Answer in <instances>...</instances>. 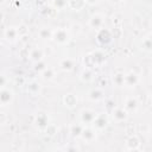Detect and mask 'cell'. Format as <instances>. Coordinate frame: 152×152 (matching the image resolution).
I'll return each mask as SVG.
<instances>
[{"label": "cell", "instance_id": "1", "mask_svg": "<svg viewBox=\"0 0 152 152\" xmlns=\"http://www.w3.org/2000/svg\"><path fill=\"white\" fill-rule=\"evenodd\" d=\"M52 39L56 43H58L61 45H64V44H66L69 42L70 33H69V31L66 28H62L61 27V28H57V30L52 31Z\"/></svg>", "mask_w": 152, "mask_h": 152}, {"label": "cell", "instance_id": "2", "mask_svg": "<svg viewBox=\"0 0 152 152\" xmlns=\"http://www.w3.org/2000/svg\"><path fill=\"white\" fill-rule=\"evenodd\" d=\"M80 138H82L86 142H93L95 139H96V129L91 126H86L83 127V131L80 135Z\"/></svg>", "mask_w": 152, "mask_h": 152}, {"label": "cell", "instance_id": "3", "mask_svg": "<svg viewBox=\"0 0 152 152\" xmlns=\"http://www.w3.org/2000/svg\"><path fill=\"white\" fill-rule=\"evenodd\" d=\"M13 101V91L6 87H0V106H7Z\"/></svg>", "mask_w": 152, "mask_h": 152}, {"label": "cell", "instance_id": "4", "mask_svg": "<svg viewBox=\"0 0 152 152\" xmlns=\"http://www.w3.org/2000/svg\"><path fill=\"white\" fill-rule=\"evenodd\" d=\"M107 125H108L107 115L106 114H96V116H95V119L90 126L94 127L96 131H102L107 127Z\"/></svg>", "mask_w": 152, "mask_h": 152}, {"label": "cell", "instance_id": "5", "mask_svg": "<svg viewBox=\"0 0 152 152\" xmlns=\"http://www.w3.org/2000/svg\"><path fill=\"white\" fill-rule=\"evenodd\" d=\"M95 116H96V113L94 110H91V109H83L80 113V120L86 126H90L93 124Z\"/></svg>", "mask_w": 152, "mask_h": 152}, {"label": "cell", "instance_id": "6", "mask_svg": "<svg viewBox=\"0 0 152 152\" xmlns=\"http://www.w3.org/2000/svg\"><path fill=\"white\" fill-rule=\"evenodd\" d=\"M112 118L116 122H122L128 118V112L124 107H116L112 112Z\"/></svg>", "mask_w": 152, "mask_h": 152}, {"label": "cell", "instance_id": "7", "mask_svg": "<svg viewBox=\"0 0 152 152\" xmlns=\"http://www.w3.org/2000/svg\"><path fill=\"white\" fill-rule=\"evenodd\" d=\"M104 23V17L102 14H94L90 19H89V26L93 28H102V25Z\"/></svg>", "mask_w": 152, "mask_h": 152}, {"label": "cell", "instance_id": "8", "mask_svg": "<svg viewBox=\"0 0 152 152\" xmlns=\"http://www.w3.org/2000/svg\"><path fill=\"white\" fill-rule=\"evenodd\" d=\"M140 145H141V142L137 135L129 137L128 140L126 141V148L128 151H138V150H140Z\"/></svg>", "mask_w": 152, "mask_h": 152}, {"label": "cell", "instance_id": "9", "mask_svg": "<svg viewBox=\"0 0 152 152\" xmlns=\"http://www.w3.org/2000/svg\"><path fill=\"white\" fill-rule=\"evenodd\" d=\"M138 82H139V76L133 71H131L124 76V84H126L127 87H134Z\"/></svg>", "mask_w": 152, "mask_h": 152}, {"label": "cell", "instance_id": "10", "mask_svg": "<svg viewBox=\"0 0 152 152\" xmlns=\"http://www.w3.org/2000/svg\"><path fill=\"white\" fill-rule=\"evenodd\" d=\"M5 37H6L8 40H11V42L17 40V39L20 37L19 27H14V26L7 27V28H6V31H5Z\"/></svg>", "mask_w": 152, "mask_h": 152}, {"label": "cell", "instance_id": "11", "mask_svg": "<svg viewBox=\"0 0 152 152\" xmlns=\"http://www.w3.org/2000/svg\"><path fill=\"white\" fill-rule=\"evenodd\" d=\"M138 106H139V102L135 97L131 96V97H127L126 101H125V106L124 108L129 113V112H135L138 109Z\"/></svg>", "mask_w": 152, "mask_h": 152}, {"label": "cell", "instance_id": "12", "mask_svg": "<svg viewBox=\"0 0 152 152\" xmlns=\"http://www.w3.org/2000/svg\"><path fill=\"white\" fill-rule=\"evenodd\" d=\"M59 66L64 71H70L74 68V59H71V58H63L59 62Z\"/></svg>", "mask_w": 152, "mask_h": 152}, {"label": "cell", "instance_id": "13", "mask_svg": "<svg viewBox=\"0 0 152 152\" xmlns=\"http://www.w3.org/2000/svg\"><path fill=\"white\" fill-rule=\"evenodd\" d=\"M89 97H90L93 101H100V100H102V99L104 97V95H103L102 89L95 88V89H93V90L89 91Z\"/></svg>", "mask_w": 152, "mask_h": 152}, {"label": "cell", "instance_id": "14", "mask_svg": "<svg viewBox=\"0 0 152 152\" xmlns=\"http://www.w3.org/2000/svg\"><path fill=\"white\" fill-rule=\"evenodd\" d=\"M36 124H37V126H39L40 128H45V127L49 126V119H48V116H46L44 113H40V114H38V116H37Z\"/></svg>", "mask_w": 152, "mask_h": 152}, {"label": "cell", "instance_id": "15", "mask_svg": "<svg viewBox=\"0 0 152 152\" xmlns=\"http://www.w3.org/2000/svg\"><path fill=\"white\" fill-rule=\"evenodd\" d=\"M76 102H77V100H76V96H75L74 94H66V95L64 96V104H65L66 107L72 108V107H75Z\"/></svg>", "mask_w": 152, "mask_h": 152}, {"label": "cell", "instance_id": "16", "mask_svg": "<svg viewBox=\"0 0 152 152\" xmlns=\"http://www.w3.org/2000/svg\"><path fill=\"white\" fill-rule=\"evenodd\" d=\"M43 56L44 55H43V51L40 49H33L30 52V58L32 61H34V62H40L42 58H43Z\"/></svg>", "mask_w": 152, "mask_h": 152}, {"label": "cell", "instance_id": "17", "mask_svg": "<svg viewBox=\"0 0 152 152\" xmlns=\"http://www.w3.org/2000/svg\"><path fill=\"white\" fill-rule=\"evenodd\" d=\"M83 127H84L83 124L71 125V126H70V133H71L74 137H80L81 133H82V131H83Z\"/></svg>", "mask_w": 152, "mask_h": 152}, {"label": "cell", "instance_id": "18", "mask_svg": "<svg viewBox=\"0 0 152 152\" xmlns=\"http://www.w3.org/2000/svg\"><path fill=\"white\" fill-rule=\"evenodd\" d=\"M84 0H69V6L72 8V10H76V11H78V10H81L83 6H84Z\"/></svg>", "mask_w": 152, "mask_h": 152}, {"label": "cell", "instance_id": "19", "mask_svg": "<svg viewBox=\"0 0 152 152\" xmlns=\"http://www.w3.org/2000/svg\"><path fill=\"white\" fill-rule=\"evenodd\" d=\"M42 76L44 80H52L55 76V70L52 68H45L44 70H42Z\"/></svg>", "mask_w": 152, "mask_h": 152}, {"label": "cell", "instance_id": "20", "mask_svg": "<svg viewBox=\"0 0 152 152\" xmlns=\"http://www.w3.org/2000/svg\"><path fill=\"white\" fill-rule=\"evenodd\" d=\"M69 4V0H53L52 1V6L55 10H63L64 7H66Z\"/></svg>", "mask_w": 152, "mask_h": 152}, {"label": "cell", "instance_id": "21", "mask_svg": "<svg viewBox=\"0 0 152 152\" xmlns=\"http://www.w3.org/2000/svg\"><path fill=\"white\" fill-rule=\"evenodd\" d=\"M52 31H53V30H49V28H46V27H43V28L39 30V36H40V38H43V39L52 38Z\"/></svg>", "mask_w": 152, "mask_h": 152}, {"label": "cell", "instance_id": "22", "mask_svg": "<svg viewBox=\"0 0 152 152\" xmlns=\"http://www.w3.org/2000/svg\"><path fill=\"white\" fill-rule=\"evenodd\" d=\"M93 77H94V76H93V71H91L90 69H86V70H83L82 74H81V78H82L83 81H86V82L91 81Z\"/></svg>", "mask_w": 152, "mask_h": 152}, {"label": "cell", "instance_id": "23", "mask_svg": "<svg viewBox=\"0 0 152 152\" xmlns=\"http://www.w3.org/2000/svg\"><path fill=\"white\" fill-rule=\"evenodd\" d=\"M39 89H40V87H39V84L36 83V82L30 83V84H28V88H27V90H28L31 94H33V95L38 94V93H39Z\"/></svg>", "mask_w": 152, "mask_h": 152}, {"label": "cell", "instance_id": "24", "mask_svg": "<svg viewBox=\"0 0 152 152\" xmlns=\"http://www.w3.org/2000/svg\"><path fill=\"white\" fill-rule=\"evenodd\" d=\"M124 74H115L113 76V82L116 86H124Z\"/></svg>", "mask_w": 152, "mask_h": 152}, {"label": "cell", "instance_id": "25", "mask_svg": "<svg viewBox=\"0 0 152 152\" xmlns=\"http://www.w3.org/2000/svg\"><path fill=\"white\" fill-rule=\"evenodd\" d=\"M142 49H144L145 51H147V52L151 50V39H150V36L146 37V38L142 40Z\"/></svg>", "mask_w": 152, "mask_h": 152}, {"label": "cell", "instance_id": "26", "mask_svg": "<svg viewBox=\"0 0 152 152\" xmlns=\"http://www.w3.org/2000/svg\"><path fill=\"white\" fill-rule=\"evenodd\" d=\"M7 115L5 113H0V125H5L7 122Z\"/></svg>", "mask_w": 152, "mask_h": 152}, {"label": "cell", "instance_id": "27", "mask_svg": "<svg viewBox=\"0 0 152 152\" xmlns=\"http://www.w3.org/2000/svg\"><path fill=\"white\" fill-rule=\"evenodd\" d=\"M5 84H6V78L2 75H0V87H5Z\"/></svg>", "mask_w": 152, "mask_h": 152}, {"label": "cell", "instance_id": "28", "mask_svg": "<svg viewBox=\"0 0 152 152\" xmlns=\"http://www.w3.org/2000/svg\"><path fill=\"white\" fill-rule=\"evenodd\" d=\"M100 0H84V2L86 4H89V5H94V4H96V2H99Z\"/></svg>", "mask_w": 152, "mask_h": 152}, {"label": "cell", "instance_id": "29", "mask_svg": "<svg viewBox=\"0 0 152 152\" xmlns=\"http://www.w3.org/2000/svg\"><path fill=\"white\" fill-rule=\"evenodd\" d=\"M2 18H4V14L2 12H0V21H2Z\"/></svg>", "mask_w": 152, "mask_h": 152}]
</instances>
